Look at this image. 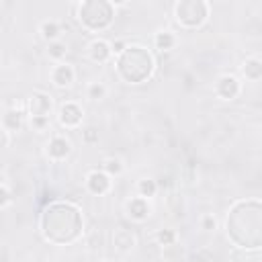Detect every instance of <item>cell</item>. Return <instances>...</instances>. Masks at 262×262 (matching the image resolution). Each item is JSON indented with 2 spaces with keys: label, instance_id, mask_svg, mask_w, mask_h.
Listing matches in <instances>:
<instances>
[{
  "label": "cell",
  "instance_id": "obj_1",
  "mask_svg": "<svg viewBox=\"0 0 262 262\" xmlns=\"http://www.w3.org/2000/svg\"><path fill=\"white\" fill-rule=\"evenodd\" d=\"M225 231L229 242L239 250L262 248V201L242 199L235 201L225 219Z\"/></svg>",
  "mask_w": 262,
  "mask_h": 262
},
{
  "label": "cell",
  "instance_id": "obj_2",
  "mask_svg": "<svg viewBox=\"0 0 262 262\" xmlns=\"http://www.w3.org/2000/svg\"><path fill=\"white\" fill-rule=\"evenodd\" d=\"M39 229L43 239L53 246L74 244L84 229L82 211L70 201H53L43 209L39 217Z\"/></svg>",
  "mask_w": 262,
  "mask_h": 262
},
{
  "label": "cell",
  "instance_id": "obj_3",
  "mask_svg": "<svg viewBox=\"0 0 262 262\" xmlns=\"http://www.w3.org/2000/svg\"><path fill=\"white\" fill-rule=\"evenodd\" d=\"M115 70L127 84H141L151 78L156 70L154 55L143 45H127L123 53L115 57Z\"/></svg>",
  "mask_w": 262,
  "mask_h": 262
},
{
  "label": "cell",
  "instance_id": "obj_4",
  "mask_svg": "<svg viewBox=\"0 0 262 262\" xmlns=\"http://www.w3.org/2000/svg\"><path fill=\"white\" fill-rule=\"evenodd\" d=\"M117 6L108 0H84L76 6V14L80 25L90 33L106 31L115 20Z\"/></svg>",
  "mask_w": 262,
  "mask_h": 262
},
{
  "label": "cell",
  "instance_id": "obj_5",
  "mask_svg": "<svg viewBox=\"0 0 262 262\" xmlns=\"http://www.w3.org/2000/svg\"><path fill=\"white\" fill-rule=\"evenodd\" d=\"M211 16V4L207 0H180L174 4V18L182 29H199Z\"/></svg>",
  "mask_w": 262,
  "mask_h": 262
},
{
  "label": "cell",
  "instance_id": "obj_6",
  "mask_svg": "<svg viewBox=\"0 0 262 262\" xmlns=\"http://www.w3.org/2000/svg\"><path fill=\"white\" fill-rule=\"evenodd\" d=\"M82 119H84V111L78 102L74 100H68L59 106L57 111V123L63 127V129H78L82 125Z\"/></svg>",
  "mask_w": 262,
  "mask_h": 262
},
{
  "label": "cell",
  "instance_id": "obj_7",
  "mask_svg": "<svg viewBox=\"0 0 262 262\" xmlns=\"http://www.w3.org/2000/svg\"><path fill=\"white\" fill-rule=\"evenodd\" d=\"M53 108V100L47 92L43 90H35L31 92V96L27 98V115L29 117H49Z\"/></svg>",
  "mask_w": 262,
  "mask_h": 262
},
{
  "label": "cell",
  "instance_id": "obj_8",
  "mask_svg": "<svg viewBox=\"0 0 262 262\" xmlns=\"http://www.w3.org/2000/svg\"><path fill=\"white\" fill-rule=\"evenodd\" d=\"M113 188V178L100 168H94L86 174V190L94 196H102Z\"/></svg>",
  "mask_w": 262,
  "mask_h": 262
},
{
  "label": "cell",
  "instance_id": "obj_9",
  "mask_svg": "<svg viewBox=\"0 0 262 262\" xmlns=\"http://www.w3.org/2000/svg\"><path fill=\"white\" fill-rule=\"evenodd\" d=\"M242 92V82L233 74H223L215 82V94L221 100H235Z\"/></svg>",
  "mask_w": 262,
  "mask_h": 262
},
{
  "label": "cell",
  "instance_id": "obj_10",
  "mask_svg": "<svg viewBox=\"0 0 262 262\" xmlns=\"http://www.w3.org/2000/svg\"><path fill=\"white\" fill-rule=\"evenodd\" d=\"M125 213H127V217H129L131 221L143 223V221H147L149 215H151V205H149L147 199H143V196L137 194V196H131V199L125 203Z\"/></svg>",
  "mask_w": 262,
  "mask_h": 262
},
{
  "label": "cell",
  "instance_id": "obj_11",
  "mask_svg": "<svg viewBox=\"0 0 262 262\" xmlns=\"http://www.w3.org/2000/svg\"><path fill=\"white\" fill-rule=\"evenodd\" d=\"M49 80L55 88H70L74 82H76V70L72 63L68 61H59L51 68V74H49Z\"/></svg>",
  "mask_w": 262,
  "mask_h": 262
},
{
  "label": "cell",
  "instance_id": "obj_12",
  "mask_svg": "<svg viewBox=\"0 0 262 262\" xmlns=\"http://www.w3.org/2000/svg\"><path fill=\"white\" fill-rule=\"evenodd\" d=\"M45 154L51 162H63L70 154H72V141L66 137V135H53L49 141H47V147H45Z\"/></svg>",
  "mask_w": 262,
  "mask_h": 262
},
{
  "label": "cell",
  "instance_id": "obj_13",
  "mask_svg": "<svg viewBox=\"0 0 262 262\" xmlns=\"http://www.w3.org/2000/svg\"><path fill=\"white\" fill-rule=\"evenodd\" d=\"M88 57L94 61V63H106L115 53H113V43H108L106 39H100V37H96V39H92L90 43H88Z\"/></svg>",
  "mask_w": 262,
  "mask_h": 262
},
{
  "label": "cell",
  "instance_id": "obj_14",
  "mask_svg": "<svg viewBox=\"0 0 262 262\" xmlns=\"http://www.w3.org/2000/svg\"><path fill=\"white\" fill-rule=\"evenodd\" d=\"M135 246H137V237H135V233H133L131 229H127V227H117V229L113 231V248H115L117 252L129 254Z\"/></svg>",
  "mask_w": 262,
  "mask_h": 262
},
{
  "label": "cell",
  "instance_id": "obj_15",
  "mask_svg": "<svg viewBox=\"0 0 262 262\" xmlns=\"http://www.w3.org/2000/svg\"><path fill=\"white\" fill-rule=\"evenodd\" d=\"M239 72H242V76L248 82L262 80V59H258V57H246L242 61V66H239Z\"/></svg>",
  "mask_w": 262,
  "mask_h": 262
},
{
  "label": "cell",
  "instance_id": "obj_16",
  "mask_svg": "<svg viewBox=\"0 0 262 262\" xmlns=\"http://www.w3.org/2000/svg\"><path fill=\"white\" fill-rule=\"evenodd\" d=\"M25 113L27 111H23V108H6L2 115V129L10 131V133L18 131L25 123Z\"/></svg>",
  "mask_w": 262,
  "mask_h": 262
},
{
  "label": "cell",
  "instance_id": "obj_17",
  "mask_svg": "<svg viewBox=\"0 0 262 262\" xmlns=\"http://www.w3.org/2000/svg\"><path fill=\"white\" fill-rule=\"evenodd\" d=\"M39 33H41V39H43V41L53 43V41H61L63 27H61L57 20H43V23L39 25Z\"/></svg>",
  "mask_w": 262,
  "mask_h": 262
},
{
  "label": "cell",
  "instance_id": "obj_18",
  "mask_svg": "<svg viewBox=\"0 0 262 262\" xmlns=\"http://www.w3.org/2000/svg\"><path fill=\"white\" fill-rule=\"evenodd\" d=\"M178 45V37L172 31H158L154 35V47L158 51H172Z\"/></svg>",
  "mask_w": 262,
  "mask_h": 262
},
{
  "label": "cell",
  "instance_id": "obj_19",
  "mask_svg": "<svg viewBox=\"0 0 262 262\" xmlns=\"http://www.w3.org/2000/svg\"><path fill=\"white\" fill-rule=\"evenodd\" d=\"M102 170L113 178V176H121L123 174V170H125V164H123V160L121 158H115V156H108V158H104V162H102Z\"/></svg>",
  "mask_w": 262,
  "mask_h": 262
},
{
  "label": "cell",
  "instance_id": "obj_20",
  "mask_svg": "<svg viewBox=\"0 0 262 262\" xmlns=\"http://www.w3.org/2000/svg\"><path fill=\"white\" fill-rule=\"evenodd\" d=\"M156 192H158V182L154 178H141L137 182V194L139 196H143V199L149 201V199L156 196Z\"/></svg>",
  "mask_w": 262,
  "mask_h": 262
},
{
  "label": "cell",
  "instance_id": "obj_21",
  "mask_svg": "<svg viewBox=\"0 0 262 262\" xmlns=\"http://www.w3.org/2000/svg\"><path fill=\"white\" fill-rule=\"evenodd\" d=\"M66 53H68V45H66L63 41L47 43V55H49V59H53V61L59 63V61L66 57Z\"/></svg>",
  "mask_w": 262,
  "mask_h": 262
},
{
  "label": "cell",
  "instance_id": "obj_22",
  "mask_svg": "<svg viewBox=\"0 0 262 262\" xmlns=\"http://www.w3.org/2000/svg\"><path fill=\"white\" fill-rule=\"evenodd\" d=\"M106 92H108V88L102 82H90L86 86V96L90 100H102V98H106Z\"/></svg>",
  "mask_w": 262,
  "mask_h": 262
},
{
  "label": "cell",
  "instance_id": "obj_23",
  "mask_svg": "<svg viewBox=\"0 0 262 262\" xmlns=\"http://www.w3.org/2000/svg\"><path fill=\"white\" fill-rule=\"evenodd\" d=\"M156 242L160 246H172L176 242V231L174 229H160L156 233Z\"/></svg>",
  "mask_w": 262,
  "mask_h": 262
},
{
  "label": "cell",
  "instance_id": "obj_24",
  "mask_svg": "<svg viewBox=\"0 0 262 262\" xmlns=\"http://www.w3.org/2000/svg\"><path fill=\"white\" fill-rule=\"evenodd\" d=\"M29 125H31L33 131L41 133L49 127V117H29Z\"/></svg>",
  "mask_w": 262,
  "mask_h": 262
},
{
  "label": "cell",
  "instance_id": "obj_25",
  "mask_svg": "<svg viewBox=\"0 0 262 262\" xmlns=\"http://www.w3.org/2000/svg\"><path fill=\"white\" fill-rule=\"evenodd\" d=\"M0 194H2V196H0V207L6 209V207L12 203V192H10V186H8L6 180H4L2 186H0Z\"/></svg>",
  "mask_w": 262,
  "mask_h": 262
},
{
  "label": "cell",
  "instance_id": "obj_26",
  "mask_svg": "<svg viewBox=\"0 0 262 262\" xmlns=\"http://www.w3.org/2000/svg\"><path fill=\"white\" fill-rule=\"evenodd\" d=\"M201 229L203 231H213L217 229V219L213 215H203L201 217Z\"/></svg>",
  "mask_w": 262,
  "mask_h": 262
},
{
  "label": "cell",
  "instance_id": "obj_27",
  "mask_svg": "<svg viewBox=\"0 0 262 262\" xmlns=\"http://www.w3.org/2000/svg\"><path fill=\"white\" fill-rule=\"evenodd\" d=\"M82 139H84V143H96L98 141V131L94 127H88V129L82 131Z\"/></svg>",
  "mask_w": 262,
  "mask_h": 262
},
{
  "label": "cell",
  "instance_id": "obj_28",
  "mask_svg": "<svg viewBox=\"0 0 262 262\" xmlns=\"http://www.w3.org/2000/svg\"><path fill=\"white\" fill-rule=\"evenodd\" d=\"M0 133H2V147H8V143H10V131L0 129Z\"/></svg>",
  "mask_w": 262,
  "mask_h": 262
}]
</instances>
